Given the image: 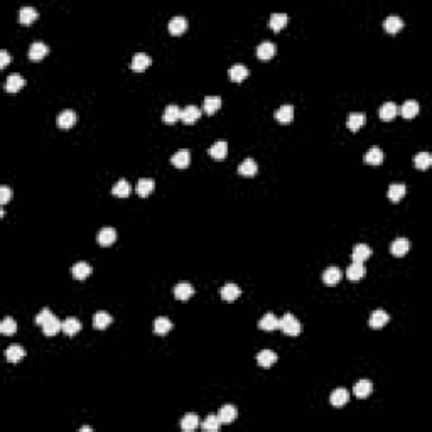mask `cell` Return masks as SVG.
I'll use <instances>...</instances> for the list:
<instances>
[{"instance_id": "cell-43", "label": "cell", "mask_w": 432, "mask_h": 432, "mask_svg": "<svg viewBox=\"0 0 432 432\" xmlns=\"http://www.w3.org/2000/svg\"><path fill=\"white\" fill-rule=\"evenodd\" d=\"M397 113H399V107H397L394 101H385V103L380 107V118L382 120L395 118Z\"/></svg>"}, {"instance_id": "cell-34", "label": "cell", "mask_w": 432, "mask_h": 432, "mask_svg": "<svg viewBox=\"0 0 432 432\" xmlns=\"http://www.w3.org/2000/svg\"><path fill=\"white\" fill-rule=\"evenodd\" d=\"M249 68H247L245 65H233L232 68H230V80L232 81H236V83H240V81H243L247 76H249Z\"/></svg>"}, {"instance_id": "cell-2", "label": "cell", "mask_w": 432, "mask_h": 432, "mask_svg": "<svg viewBox=\"0 0 432 432\" xmlns=\"http://www.w3.org/2000/svg\"><path fill=\"white\" fill-rule=\"evenodd\" d=\"M236 415H238V410H236V407L232 405V403L223 405L221 409H219V412H218V419H219V422H221V424L235 422Z\"/></svg>"}, {"instance_id": "cell-6", "label": "cell", "mask_w": 432, "mask_h": 432, "mask_svg": "<svg viewBox=\"0 0 432 432\" xmlns=\"http://www.w3.org/2000/svg\"><path fill=\"white\" fill-rule=\"evenodd\" d=\"M201 116V110L196 107V105H187L181 110V120L187 125H193L198 118Z\"/></svg>"}, {"instance_id": "cell-39", "label": "cell", "mask_w": 432, "mask_h": 432, "mask_svg": "<svg viewBox=\"0 0 432 432\" xmlns=\"http://www.w3.org/2000/svg\"><path fill=\"white\" fill-rule=\"evenodd\" d=\"M275 118L281 123H290L294 118V107L292 105H282L275 112Z\"/></svg>"}, {"instance_id": "cell-3", "label": "cell", "mask_w": 432, "mask_h": 432, "mask_svg": "<svg viewBox=\"0 0 432 432\" xmlns=\"http://www.w3.org/2000/svg\"><path fill=\"white\" fill-rule=\"evenodd\" d=\"M275 51H277V46H275L272 41H262L260 44L257 46V49H255V52H257V58H260V59H270V58H274Z\"/></svg>"}, {"instance_id": "cell-18", "label": "cell", "mask_w": 432, "mask_h": 432, "mask_svg": "<svg viewBox=\"0 0 432 432\" xmlns=\"http://www.w3.org/2000/svg\"><path fill=\"white\" fill-rule=\"evenodd\" d=\"M371 390H373V383H371L370 380H366V378L356 382L355 387H353V394L358 397V399H366V397L371 394Z\"/></svg>"}, {"instance_id": "cell-12", "label": "cell", "mask_w": 432, "mask_h": 432, "mask_svg": "<svg viewBox=\"0 0 432 432\" xmlns=\"http://www.w3.org/2000/svg\"><path fill=\"white\" fill-rule=\"evenodd\" d=\"M388 321H390V316H388L383 309H377V311H373V313H371L370 321H368V323H370V326L373 329H380V328H383Z\"/></svg>"}, {"instance_id": "cell-24", "label": "cell", "mask_w": 432, "mask_h": 432, "mask_svg": "<svg viewBox=\"0 0 432 432\" xmlns=\"http://www.w3.org/2000/svg\"><path fill=\"white\" fill-rule=\"evenodd\" d=\"M258 328L264 329V331H274V329L279 328V317L274 313H267L258 321Z\"/></svg>"}, {"instance_id": "cell-44", "label": "cell", "mask_w": 432, "mask_h": 432, "mask_svg": "<svg viewBox=\"0 0 432 432\" xmlns=\"http://www.w3.org/2000/svg\"><path fill=\"white\" fill-rule=\"evenodd\" d=\"M37 19V10L31 5H24L22 9L19 10V20L22 24H31L33 20Z\"/></svg>"}, {"instance_id": "cell-37", "label": "cell", "mask_w": 432, "mask_h": 432, "mask_svg": "<svg viewBox=\"0 0 432 432\" xmlns=\"http://www.w3.org/2000/svg\"><path fill=\"white\" fill-rule=\"evenodd\" d=\"M186 27H187V19L184 16H174L169 20V31H171V34L184 33Z\"/></svg>"}, {"instance_id": "cell-30", "label": "cell", "mask_w": 432, "mask_h": 432, "mask_svg": "<svg viewBox=\"0 0 432 432\" xmlns=\"http://www.w3.org/2000/svg\"><path fill=\"white\" fill-rule=\"evenodd\" d=\"M162 120H164L166 123H169V125L176 123L178 120H181V108L176 103L167 105L164 110V115H162Z\"/></svg>"}, {"instance_id": "cell-38", "label": "cell", "mask_w": 432, "mask_h": 432, "mask_svg": "<svg viewBox=\"0 0 432 432\" xmlns=\"http://www.w3.org/2000/svg\"><path fill=\"white\" fill-rule=\"evenodd\" d=\"M383 27L388 31V33H399V31L403 27V19L400 16L392 14V16H388L387 19L383 20Z\"/></svg>"}, {"instance_id": "cell-48", "label": "cell", "mask_w": 432, "mask_h": 432, "mask_svg": "<svg viewBox=\"0 0 432 432\" xmlns=\"http://www.w3.org/2000/svg\"><path fill=\"white\" fill-rule=\"evenodd\" d=\"M17 331V323L14 321V317H3V321L0 323V332L2 334H14Z\"/></svg>"}, {"instance_id": "cell-23", "label": "cell", "mask_w": 432, "mask_h": 432, "mask_svg": "<svg viewBox=\"0 0 432 432\" xmlns=\"http://www.w3.org/2000/svg\"><path fill=\"white\" fill-rule=\"evenodd\" d=\"M275 361H277V353L272 351V349H262L257 355V363L264 368H270Z\"/></svg>"}, {"instance_id": "cell-20", "label": "cell", "mask_w": 432, "mask_h": 432, "mask_svg": "<svg viewBox=\"0 0 432 432\" xmlns=\"http://www.w3.org/2000/svg\"><path fill=\"white\" fill-rule=\"evenodd\" d=\"M61 329H63V323L58 319V317L54 316V314H52V316L49 317V319L46 321L44 324H42V331H44V334H46V336H54V334H58V332L61 331Z\"/></svg>"}, {"instance_id": "cell-1", "label": "cell", "mask_w": 432, "mask_h": 432, "mask_svg": "<svg viewBox=\"0 0 432 432\" xmlns=\"http://www.w3.org/2000/svg\"><path fill=\"white\" fill-rule=\"evenodd\" d=\"M279 328L282 329V331L285 332V334L289 336H297L300 332V329H302V326H300L299 319H297L294 314H284V316L279 319Z\"/></svg>"}, {"instance_id": "cell-13", "label": "cell", "mask_w": 432, "mask_h": 432, "mask_svg": "<svg viewBox=\"0 0 432 432\" xmlns=\"http://www.w3.org/2000/svg\"><path fill=\"white\" fill-rule=\"evenodd\" d=\"M257 171H258V166L252 157L243 159V161L240 162V166H238V174L245 176V178H252L253 174H257Z\"/></svg>"}, {"instance_id": "cell-51", "label": "cell", "mask_w": 432, "mask_h": 432, "mask_svg": "<svg viewBox=\"0 0 432 432\" xmlns=\"http://www.w3.org/2000/svg\"><path fill=\"white\" fill-rule=\"evenodd\" d=\"M9 61H10L9 52H7L5 49H2V51H0V66H2V68H5V66L9 65Z\"/></svg>"}, {"instance_id": "cell-9", "label": "cell", "mask_w": 432, "mask_h": 432, "mask_svg": "<svg viewBox=\"0 0 432 432\" xmlns=\"http://www.w3.org/2000/svg\"><path fill=\"white\" fill-rule=\"evenodd\" d=\"M152 63V58L149 54H145V52H135V54L132 56V69L133 71H144L145 68H149Z\"/></svg>"}, {"instance_id": "cell-4", "label": "cell", "mask_w": 432, "mask_h": 432, "mask_svg": "<svg viewBox=\"0 0 432 432\" xmlns=\"http://www.w3.org/2000/svg\"><path fill=\"white\" fill-rule=\"evenodd\" d=\"M329 400H331L332 407H336V409H341V407H345L346 403H348L349 392L346 390V388L339 387V388H336V390H332V394H331V397H329Z\"/></svg>"}, {"instance_id": "cell-5", "label": "cell", "mask_w": 432, "mask_h": 432, "mask_svg": "<svg viewBox=\"0 0 432 432\" xmlns=\"http://www.w3.org/2000/svg\"><path fill=\"white\" fill-rule=\"evenodd\" d=\"M341 268L336 267V265H331V267H328L324 270L323 274V282L326 285H329V287H332V285H336L339 281H341Z\"/></svg>"}, {"instance_id": "cell-31", "label": "cell", "mask_w": 432, "mask_h": 432, "mask_svg": "<svg viewBox=\"0 0 432 432\" xmlns=\"http://www.w3.org/2000/svg\"><path fill=\"white\" fill-rule=\"evenodd\" d=\"M26 356V351L20 345H10L9 348L5 349V358L10 361V363H17Z\"/></svg>"}, {"instance_id": "cell-15", "label": "cell", "mask_w": 432, "mask_h": 432, "mask_svg": "<svg viewBox=\"0 0 432 432\" xmlns=\"http://www.w3.org/2000/svg\"><path fill=\"white\" fill-rule=\"evenodd\" d=\"M370 257H371V249L366 245V243H358V245H355L353 253H351L353 262H361V264H365Z\"/></svg>"}, {"instance_id": "cell-29", "label": "cell", "mask_w": 432, "mask_h": 432, "mask_svg": "<svg viewBox=\"0 0 432 432\" xmlns=\"http://www.w3.org/2000/svg\"><path fill=\"white\" fill-rule=\"evenodd\" d=\"M199 427V417L196 414H186V415L181 419V429L186 431V432H193L194 429Z\"/></svg>"}, {"instance_id": "cell-40", "label": "cell", "mask_w": 432, "mask_h": 432, "mask_svg": "<svg viewBox=\"0 0 432 432\" xmlns=\"http://www.w3.org/2000/svg\"><path fill=\"white\" fill-rule=\"evenodd\" d=\"M112 321H113V317L110 316L108 313H105V311H98V313L93 316V326L97 329L108 328V326L112 324Z\"/></svg>"}, {"instance_id": "cell-17", "label": "cell", "mask_w": 432, "mask_h": 432, "mask_svg": "<svg viewBox=\"0 0 432 432\" xmlns=\"http://www.w3.org/2000/svg\"><path fill=\"white\" fill-rule=\"evenodd\" d=\"M76 118L78 116L73 110H63L58 115V118H56V122H58V125L61 129H69V127H73L76 123Z\"/></svg>"}, {"instance_id": "cell-26", "label": "cell", "mask_w": 432, "mask_h": 432, "mask_svg": "<svg viewBox=\"0 0 432 432\" xmlns=\"http://www.w3.org/2000/svg\"><path fill=\"white\" fill-rule=\"evenodd\" d=\"M409 249H410V242L407 238H395L390 245V252H392V255H395V257H402V255H405L409 252Z\"/></svg>"}, {"instance_id": "cell-49", "label": "cell", "mask_w": 432, "mask_h": 432, "mask_svg": "<svg viewBox=\"0 0 432 432\" xmlns=\"http://www.w3.org/2000/svg\"><path fill=\"white\" fill-rule=\"evenodd\" d=\"M10 196H12V191H10V187L9 186H5V184H3V186H0V204H7V201L10 199Z\"/></svg>"}, {"instance_id": "cell-8", "label": "cell", "mask_w": 432, "mask_h": 432, "mask_svg": "<svg viewBox=\"0 0 432 432\" xmlns=\"http://www.w3.org/2000/svg\"><path fill=\"white\" fill-rule=\"evenodd\" d=\"M219 294H221L223 300L233 302V300H236L240 297V294H242V289H240L236 284H233V282H228V284L223 285L221 290H219Z\"/></svg>"}, {"instance_id": "cell-35", "label": "cell", "mask_w": 432, "mask_h": 432, "mask_svg": "<svg viewBox=\"0 0 432 432\" xmlns=\"http://www.w3.org/2000/svg\"><path fill=\"white\" fill-rule=\"evenodd\" d=\"M63 331H65V334L68 336H74L78 334V332L81 331V323L78 321V317H66L65 321H63Z\"/></svg>"}, {"instance_id": "cell-7", "label": "cell", "mask_w": 432, "mask_h": 432, "mask_svg": "<svg viewBox=\"0 0 432 432\" xmlns=\"http://www.w3.org/2000/svg\"><path fill=\"white\" fill-rule=\"evenodd\" d=\"M48 52H49V46L46 44V42L34 41L33 44H31V48H29V58L33 59V61H39V59L44 58Z\"/></svg>"}, {"instance_id": "cell-22", "label": "cell", "mask_w": 432, "mask_h": 432, "mask_svg": "<svg viewBox=\"0 0 432 432\" xmlns=\"http://www.w3.org/2000/svg\"><path fill=\"white\" fill-rule=\"evenodd\" d=\"M407 193V187L405 184L402 183H394L388 186V191H387V196L390 201H394V203H397V201H400L403 196H405Z\"/></svg>"}, {"instance_id": "cell-28", "label": "cell", "mask_w": 432, "mask_h": 432, "mask_svg": "<svg viewBox=\"0 0 432 432\" xmlns=\"http://www.w3.org/2000/svg\"><path fill=\"white\" fill-rule=\"evenodd\" d=\"M365 275V265L361 262H351L346 268V277L349 281H360Z\"/></svg>"}, {"instance_id": "cell-25", "label": "cell", "mask_w": 432, "mask_h": 432, "mask_svg": "<svg viewBox=\"0 0 432 432\" xmlns=\"http://www.w3.org/2000/svg\"><path fill=\"white\" fill-rule=\"evenodd\" d=\"M287 20H289V16L285 12H275L272 14L270 19H268V27H270L272 31H281L282 27H285Z\"/></svg>"}, {"instance_id": "cell-27", "label": "cell", "mask_w": 432, "mask_h": 432, "mask_svg": "<svg viewBox=\"0 0 432 432\" xmlns=\"http://www.w3.org/2000/svg\"><path fill=\"white\" fill-rule=\"evenodd\" d=\"M346 125H348V129L353 130V132L360 130L361 127L365 125V113H361V112H351L348 115V118H346Z\"/></svg>"}, {"instance_id": "cell-19", "label": "cell", "mask_w": 432, "mask_h": 432, "mask_svg": "<svg viewBox=\"0 0 432 432\" xmlns=\"http://www.w3.org/2000/svg\"><path fill=\"white\" fill-rule=\"evenodd\" d=\"M365 162L370 166H380L383 162V150L377 145L370 147V150L365 154Z\"/></svg>"}, {"instance_id": "cell-50", "label": "cell", "mask_w": 432, "mask_h": 432, "mask_svg": "<svg viewBox=\"0 0 432 432\" xmlns=\"http://www.w3.org/2000/svg\"><path fill=\"white\" fill-rule=\"evenodd\" d=\"M51 316H52V313H51V311H49L48 307H44V309H42L41 313H39L37 316H36V324L42 326V324H44L46 321H48Z\"/></svg>"}, {"instance_id": "cell-14", "label": "cell", "mask_w": 432, "mask_h": 432, "mask_svg": "<svg viewBox=\"0 0 432 432\" xmlns=\"http://www.w3.org/2000/svg\"><path fill=\"white\" fill-rule=\"evenodd\" d=\"M98 243H100L101 247H110L113 242L116 240V232L115 228H112V226H107V228H101L100 232H98V236H97Z\"/></svg>"}, {"instance_id": "cell-41", "label": "cell", "mask_w": 432, "mask_h": 432, "mask_svg": "<svg viewBox=\"0 0 432 432\" xmlns=\"http://www.w3.org/2000/svg\"><path fill=\"white\" fill-rule=\"evenodd\" d=\"M228 154V144L225 140H218L210 147V155L215 159H225Z\"/></svg>"}, {"instance_id": "cell-11", "label": "cell", "mask_w": 432, "mask_h": 432, "mask_svg": "<svg viewBox=\"0 0 432 432\" xmlns=\"http://www.w3.org/2000/svg\"><path fill=\"white\" fill-rule=\"evenodd\" d=\"M91 270H93V268H91V265L88 264V262H76V264L73 265L71 267V274H73V277L74 279H78V281H84V279L88 277V275L91 274Z\"/></svg>"}, {"instance_id": "cell-10", "label": "cell", "mask_w": 432, "mask_h": 432, "mask_svg": "<svg viewBox=\"0 0 432 432\" xmlns=\"http://www.w3.org/2000/svg\"><path fill=\"white\" fill-rule=\"evenodd\" d=\"M193 294H194L193 284H189V282H186V281L179 282V284L174 287V297L178 300H187L189 297H193Z\"/></svg>"}, {"instance_id": "cell-33", "label": "cell", "mask_w": 432, "mask_h": 432, "mask_svg": "<svg viewBox=\"0 0 432 432\" xmlns=\"http://www.w3.org/2000/svg\"><path fill=\"white\" fill-rule=\"evenodd\" d=\"M154 189H155V181L150 178H142L137 183V194L142 198L149 196Z\"/></svg>"}, {"instance_id": "cell-21", "label": "cell", "mask_w": 432, "mask_h": 432, "mask_svg": "<svg viewBox=\"0 0 432 432\" xmlns=\"http://www.w3.org/2000/svg\"><path fill=\"white\" fill-rule=\"evenodd\" d=\"M171 162H172V166H176V167H179V169L187 167V166H189V162H191L189 150H186V149H181V150H178L176 154H172Z\"/></svg>"}, {"instance_id": "cell-45", "label": "cell", "mask_w": 432, "mask_h": 432, "mask_svg": "<svg viewBox=\"0 0 432 432\" xmlns=\"http://www.w3.org/2000/svg\"><path fill=\"white\" fill-rule=\"evenodd\" d=\"M171 329H172V323L169 317L159 316L157 319L154 321V331L157 332V334H166V332H169Z\"/></svg>"}, {"instance_id": "cell-16", "label": "cell", "mask_w": 432, "mask_h": 432, "mask_svg": "<svg viewBox=\"0 0 432 432\" xmlns=\"http://www.w3.org/2000/svg\"><path fill=\"white\" fill-rule=\"evenodd\" d=\"M24 78L20 76L19 73H12L7 76V81H5V90L9 91V93H17V91L20 90V88L24 86Z\"/></svg>"}, {"instance_id": "cell-47", "label": "cell", "mask_w": 432, "mask_h": 432, "mask_svg": "<svg viewBox=\"0 0 432 432\" xmlns=\"http://www.w3.org/2000/svg\"><path fill=\"white\" fill-rule=\"evenodd\" d=\"M219 426H221V422H219L218 415H215V414L208 415L206 419L203 420V424H201V427H203L204 431H208V432H216L219 429Z\"/></svg>"}, {"instance_id": "cell-32", "label": "cell", "mask_w": 432, "mask_h": 432, "mask_svg": "<svg viewBox=\"0 0 432 432\" xmlns=\"http://www.w3.org/2000/svg\"><path fill=\"white\" fill-rule=\"evenodd\" d=\"M130 191H132V186H130V183L127 179H118L115 184H113L112 187V193L115 194V196L118 198H127L130 194Z\"/></svg>"}, {"instance_id": "cell-52", "label": "cell", "mask_w": 432, "mask_h": 432, "mask_svg": "<svg viewBox=\"0 0 432 432\" xmlns=\"http://www.w3.org/2000/svg\"><path fill=\"white\" fill-rule=\"evenodd\" d=\"M91 427H80V432H91Z\"/></svg>"}, {"instance_id": "cell-46", "label": "cell", "mask_w": 432, "mask_h": 432, "mask_svg": "<svg viewBox=\"0 0 432 432\" xmlns=\"http://www.w3.org/2000/svg\"><path fill=\"white\" fill-rule=\"evenodd\" d=\"M432 162V157L429 152H419V154L414 155V166L417 169H427Z\"/></svg>"}, {"instance_id": "cell-36", "label": "cell", "mask_w": 432, "mask_h": 432, "mask_svg": "<svg viewBox=\"0 0 432 432\" xmlns=\"http://www.w3.org/2000/svg\"><path fill=\"white\" fill-rule=\"evenodd\" d=\"M419 110H420L419 101H415V100H407L405 103H403L402 107H400V113H402L403 118H414V116H415L417 113H419Z\"/></svg>"}, {"instance_id": "cell-42", "label": "cell", "mask_w": 432, "mask_h": 432, "mask_svg": "<svg viewBox=\"0 0 432 432\" xmlns=\"http://www.w3.org/2000/svg\"><path fill=\"white\" fill-rule=\"evenodd\" d=\"M219 107H221V98L219 97H206L203 101V110L204 113H208V115H213L215 112H218Z\"/></svg>"}]
</instances>
